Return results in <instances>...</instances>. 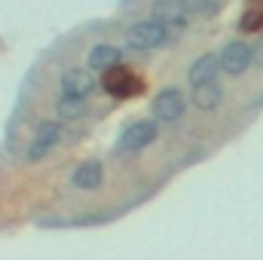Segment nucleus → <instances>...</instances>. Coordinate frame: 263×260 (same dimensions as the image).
I'll return each mask as SVG.
<instances>
[{
  "label": "nucleus",
  "mask_w": 263,
  "mask_h": 260,
  "mask_svg": "<svg viewBox=\"0 0 263 260\" xmlns=\"http://www.w3.org/2000/svg\"><path fill=\"white\" fill-rule=\"evenodd\" d=\"M168 37H172V31H168V25H165V22H159V18L138 22V25H132L129 31H126L129 46H132V49H138V52L159 49V46H165V43H168Z\"/></svg>",
  "instance_id": "obj_1"
},
{
  "label": "nucleus",
  "mask_w": 263,
  "mask_h": 260,
  "mask_svg": "<svg viewBox=\"0 0 263 260\" xmlns=\"http://www.w3.org/2000/svg\"><path fill=\"white\" fill-rule=\"evenodd\" d=\"M101 86L107 89V95H114V98H120V101H126V98H138V95L144 92V80H141L138 73H132V67H126L123 62L104 70Z\"/></svg>",
  "instance_id": "obj_2"
},
{
  "label": "nucleus",
  "mask_w": 263,
  "mask_h": 260,
  "mask_svg": "<svg viewBox=\"0 0 263 260\" xmlns=\"http://www.w3.org/2000/svg\"><path fill=\"white\" fill-rule=\"evenodd\" d=\"M156 117L153 120H138V123H132L123 129L120 135V141H117V153H141L144 147H150L153 141H156Z\"/></svg>",
  "instance_id": "obj_3"
},
{
  "label": "nucleus",
  "mask_w": 263,
  "mask_h": 260,
  "mask_svg": "<svg viewBox=\"0 0 263 260\" xmlns=\"http://www.w3.org/2000/svg\"><path fill=\"white\" fill-rule=\"evenodd\" d=\"M62 138H65V129H62L55 120L40 123L37 132H34V141H31L28 153H25V159H28V162H40V159H46V156L62 144Z\"/></svg>",
  "instance_id": "obj_4"
},
{
  "label": "nucleus",
  "mask_w": 263,
  "mask_h": 260,
  "mask_svg": "<svg viewBox=\"0 0 263 260\" xmlns=\"http://www.w3.org/2000/svg\"><path fill=\"white\" fill-rule=\"evenodd\" d=\"M150 107H153V117L159 123H178L184 117V110H187V98H184V92L178 86H165L162 92H156Z\"/></svg>",
  "instance_id": "obj_5"
},
{
  "label": "nucleus",
  "mask_w": 263,
  "mask_h": 260,
  "mask_svg": "<svg viewBox=\"0 0 263 260\" xmlns=\"http://www.w3.org/2000/svg\"><path fill=\"white\" fill-rule=\"evenodd\" d=\"M251 62H254V49H251L248 43H242V40L227 43L223 52H220V65H223V70H227L230 77H242V73L251 67Z\"/></svg>",
  "instance_id": "obj_6"
},
{
  "label": "nucleus",
  "mask_w": 263,
  "mask_h": 260,
  "mask_svg": "<svg viewBox=\"0 0 263 260\" xmlns=\"http://www.w3.org/2000/svg\"><path fill=\"white\" fill-rule=\"evenodd\" d=\"M95 89H98L95 67H70V70H65V77H62V92H65V95L89 98Z\"/></svg>",
  "instance_id": "obj_7"
},
{
  "label": "nucleus",
  "mask_w": 263,
  "mask_h": 260,
  "mask_svg": "<svg viewBox=\"0 0 263 260\" xmlns=\"http://www.w3.org/2000/svg\"><path fill=\"white\" fill-rule=\"evenodd\" d=\"M101 181H104V165H101V159H83V162L73 169V175H70V187H73V190H98Z\"/></svg>",
  "instance_id": "obj_8"
},
{
  "label": "nucleus",
  "mask_w": 263,
  "mask_h": 260,
  "mask_svg": "<svg viewBox=\"0 0 263 260\" xmlns=\"http://www.w3.org/2000/svg\"><path fill=\"white\" fill-rule=\"evenodd\" d=\"M190 9H193L190 0H153V6H150L153 18H159L165 25H184Z\"/></svg>",
  "instance_id": "obj_9"
},
{
  "label": "nucleus",
  "mask_w": 263,
  "mask_h": 260,
  "mask_svg": "<svg viewBox=\"0 0 263 260\" xmlns=\"http://www.w3.org/2000/svg\"><path fill=\"white\" fill-rule=\"evenodd\" d=\"M220 55H214V52H205V55H199L196 62L190 65V86H202V83H211L214 77H217V70H220Z\"/></svg>",
  "instance_id": "obj_10"
},
{
  "label": "nucleus",
  "mask_w": 263,
  "mask_h": 260,
  "mask_svg": "<svg viewBox=\"0 0 263 260\" xmlns=\"http://www.w3.org/2000/svg\"><path fill=\"white\" fill-rule=\"evenodd\" d=\"M220 101H223V89L214 80L202 83V86H193V104H196L199 110H214Z\"/></svg>",
  "instance_id": "obj_11"
},
{
  "label": "nucleus",
  "mask_w": 263,
  "mask_h": 260,
  "mask_svg": "<svg viewBox=\"0 0 263 260\" xmlns=\"http://www.w3.org/2000/svg\"><path fill=\"white\" fill-rule=\"evenodd\" d=\"M120 62H123V52L117 46H110V43H98L89 52V67H95V70H107V67L120 65Z\"/></svg>",
  "instance_id": "obj_12"
},
{
  "label": "nucleus",
  "mask_w": 263,
  "mask_h": 260,
  "mask_svg": "<svg viewBox=\"0 0 263 260\" xmlns=\"http://www.w3.org/2000/svg\"><path fill=\"white\" fill-rule=\"evenodd\" d=\"M55 114H59L62 120H80V117L89 114V101L80 98V95H65V92H62V98L55 101Z\"/></svg>",
  "instance_id": "obj_13"
},
{
  "label": "nucleus",
  "mask_w": 263,
  "mask_h": 260,
  "mask_svg": "<svg viewBox=\"0 0 263 260\" xmlns=\"http://www.w3.org/2000/svg\"><path fill=\"white\" fill-rule=\"evenodd\" d=\"M239 31L242 34H257V31H263V0H251V6L239 18Z\"/></svg>",
  "instance_id": "obj_14"
},
{
  "label": "nucleus",
  "mask_w": 263,
  "mask_h": 260,
  "mask_svg": "<svg viewBox=\"0 0 263 260\" xmlns=\"http://www.w3.org/2000/svg\"><path fill=\"white\" fill-rule=\"evenodd\" d=\"M254 65H260L263 67V40L254 46Z\"/></svg>",
  "instance_id": "obj_15"
}]
</instances>
